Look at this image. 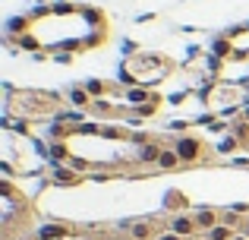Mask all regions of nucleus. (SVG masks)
I'll list each match as a JSON object with an SVG mask.
<instances>
[{
    "mask_svg": "<svg viewBox=\"0 0 249 240\" xmlns=\"http://www.w3.org/2000/svg\"><path fill=\"white\" fill-rule=\"evenodd\" d=\"M199 101L214 117H237L243 108H249V82L237 79H214L199 89Z\"/></svg>",
    "mask_w": 249,
    "mask_h": 240,
    "instance_id": "obj_4",
    "label": "nucleus"
},
{
    "mask_svg": "<svg viewBox=\"0 0 249 240\" xmlns=\"http://www.w3.org/2000/svg\"><path fill=\"white\" fill-rule=\"evenodd\" d=\"M117 240H136V237H129V234H126V237H117Z\"/></svg>",
    "mask_w": 249,
    "mask_h": 240,
    "instance_id": "obj_15",
    "label": "nucleus"
},
{
    "mask_svg": "<svg viewBox=\"0 0 249 240\" xmlns=\"http://www.w3.org/2000/svg\"><path fill=\"white\" fill-rule=\"evenodd\" d=\"M170 146H174V152L180 155L183 167H193V165H199V161H208V155H212L205 142H202L199 136H193V133H180Z\"/></svg>",
    "mask_w": 249,
    "mask_h": 240,
    "instance_id": "obj_6",
    "label": "nucleus"
},
{
    "mask_svg": "<svg viewBox=\"0 0 249 240\" xmlns=\"http://www.w3.org/2000/svg\"><path fill=\"white\" fill-rule=\"evenodd\" d=\"M174 73V60L161 51H136L120 63V86L155 89Z\"/></svg>",
    "mask_w": 249,
    "mask_h": 240,
    "instance_id": "obj_2",
    "label": "nucleus"
},
{
    "mask_svg": "<svg viewBox=\"0 0 249 240\" xmlns=\"http://www.w3.org/2000/svg\"><path fill=\"white\" fill-rule=\"evenodd\" d=\"M237 237V228H231V224H224L221 222L218 228H212L208 234H202V240H233Z\"/></svg>",
    "mask_w": 249,
    "mask_h": 240,
    "instance_id": "obj_11",
    "label": "nucleus"
},
{
    "mask_svg": "<svg viewBox=\"0 0 249 240\" xmlns=\"http://www.w3.org/2000/svg\"><path fill=\"white\" fill-rule=\"evenodd\" d=\"M110 22L107 13L91 3H70L57 0L51 6L10 19L6 41L29 54H85L107 41Z\"/></svg>",
    "mask_w": 249,
    "mask_h": 240,
    "instance_id": "obj_1",
    "label": "nucleus"
},
{
    "mask_svg": "<svg viewBox=\"0 0 249 240\" xmlns=\"http://www.w3.org/2000/svg\"><path fill=\"white\" fill-rule=\"evenodd\" d=\"M63 108V98L57 92H41V89H6V117L19 123H38L44 117H54Z\"/></svg>",
    "mask_w": 249,
    "mask_h": 240,
    "instance_id": "obj_3",
    "label": "nucleus"
},
{
    "mask_svg": "<svg viewBox=\"0 0 249 240\" xmlns=\"http://www.w3.org/2000/svg\"><path fill=\"white\" fill-rule=\"evenodd\" d=\"M233 240H249V237H246V234H237V237H233Z\"/></svg>",
    "mask_w": 249,
    "mask_h": 240,
    "instance_id": "obj_14",
    "label": "nucleus"
},
{
    "mask_svg": "<svg viewBox=\"0 0 249 240\" xmlns=\"http://www.w3.org/2000/svg\"><path fill=\"white\" fill-rule=\"evenodd\" d=\"M167 231L177 234V237H183V240H196V237H199V224H196V218L183 215V212L167 218Z\"/></svg>",
    "mask_w": 249,
    "mask_h": 240,
    "instance_id": "obj_7",
    "label": "nucleus"
},
{
    "mask_svg": "<svg viewBox=\"0 0 249 240\" xmlns=\"http://www.w3.org/2000/svg\"><path fill=\"white\" fill-rule=\"evenodd\" d=\"M237 148H246L243 139H240V136H233L231 129H227V136L218 142V152H221V155H231V152H237Z\"/></svg>",
    "mask_w": 249,
    "mask_h": 240,
    "instance_id": "obj_12",
    "label": "nucleus"
},
{
    "mask_svg": "<svg viewBox=\"0 0 249 240\" xmlns=\"http://www.w3.org/2000/svg\"><path fill=\"white\" fill-rule=\"evenodd\" d=\"M193 218H196V224H199V234H208L212 228H218V224H221V215L214 209H199Z\"/></svg>",
    "mask_w": 249,
    "mask_h": 240,
    "instance_id": "obj_8",
    "label": "nucleus"
},
{
    "mask_svg": "<svg viewBox=\"0 0 249 240\" xmlns=\"http://www.w3.org/2000/svg\"><path fill=\"white\" fill-rule=\"evenodd\" d=\"M32 215V205L25 193L16 190L13 180L0 184V222H3V240H13L16 231H25V222Z\"/></svg>",
    "mask_w": 249,
    "mask_h": 240,
    "instance_id": "obj_5",
    "label": "nucleus"
},
{
    "mask_svg": "<svg viewBox=\"0 0 249 240\" xmlns=\"http://www.w3.org/2000/svg\"><path fill=\"white\" fill-rule=\"evenodd\" d=\"M164 209L170 212V215H180V212H186V209H189V199H186V193H180V190H170L167 196H164Z\"/></svg>",
    "mask_w": 249,
    "mask_h": 240,
    "instance_id": "obj_9",
    "label": "nucleus"
},
{
    "mask_svg": "<svg viewBox=\"0 0 249 240\" xmlns=\"http://www.w3.org/2000/svg\"><path fill=\"white\" fill-rule=\"evenodd\" d=\"M240 234H246V237H249V218H243V228H240Z\"/></svg>",
    "mask_w": 249,
    "mask_h": 240,
    "instance_id": "obj_13",
    "label": "nucleus"
},
{
    "mask_svg": "<svg viewBox=\"0 0 249 240\" xmlns=\"http://www.w3.org/2000/svg\"><path fill=\"white\" fill-rule=\"evenodd\" d=\"M174 167H183L180 165V155L174 152V146H164V152H161V158H158V167H155V171H174Z\"/></svg>",
    "mask_w": 249,
    "mask_h": 240,
    "instance_id": "obj_10",
    "label": "nucleus"
}]
</instances>
